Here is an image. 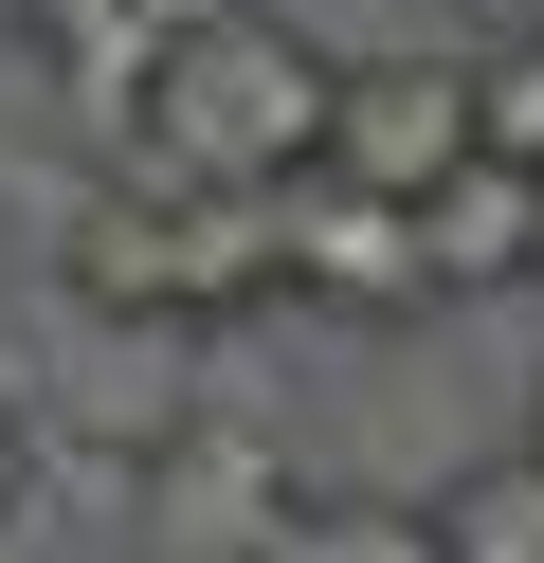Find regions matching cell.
Here are the masks:
<instances>
[{"mask_svg":"<svg viewBox=\"0 0 544 563\" xmlns=\"http://www.w3.org/2000/svg\"><path fill=\"white\" fill-rule=\"evenodd\" d=\"M273 291H309V309H435V273H418V200H363V183H290L273 200Z\"/></svg>","mask_w":544,"mask_h":563,"instance_id":"cell-4","label":"cell"},{"mask_svg":"<svg viewBox=\"0 0 544 563\" xmlns=\"http://www.w3.org/2000/svg\"><path fill=\"white\" fill-rule=\"evenodd\" d=\"M273 563H435V509H399V490H309V509L273 527Z\"/></svg>","mask_w":544,"mask_h":563,"instance_id":"cell-7","label":"cell"},{"mask_svg":"<svg viewBox=\"0 0 544 563\" xmlns=\"http://www.w3.org/2000/svg\"><path fill=\"white\" fill-rule=\"evenodd\" d=\"M418 273L435 291H526V183H508V164H454V183L418 200Z\"/></svg>","mask_w":544,"mask_h":563,"instance_id":"cell-5","label":"cell"},{"mask_svg":"<svg viewBox=\"0 0 544 563\" xmlns=\"http://www.w3.org/2000/svg\"><path fill=\"white\" fill-rule=\"evenodd\" d=\"M454 164H471V55H345V74H326V164L309 183L435 200Z\"/></svg>","mask_w":544,"mask_h":563,"instance_id":"cell-3","label":"cell"},{"mask_svg":"<svg viewBox=\"0 0 544 563\" xmlns=\"http://www.w3.org/2000/svg\"><path fill=\"white\" fill-rule=\"evenodd\" d=\"M73 291L145 309V328H218V309L273 291V200H200V183H127L73 236Z\"/></svg>","mask_w":544,"mask_h":563,"instance_id":"cell-2","label":"cell"},{"mask_svg":"<svg viewBox=\"0 0 544 563\" xmlns=\"http://www.w3.org/2000/svg\"><path fill=\"white\" fill-rule=\"evenodd\" d=\"M526 273H544V183H526Z\"/></svg>","mask_w":544,"mask_h":563,"instance_id":"cell-10","label":"cell"},{"mask_svg":"<svg viewBox=\"0 0 544 563\" xmlns=\"http://www.w3.org/2000/svg\"><path fill=\"white\" fill-rule=\"evenodd\" d=\"M19 490H36V437H19V400H0V527H19Z\"/></svg>","mask_w":544,"mask_h":563,"instance_id":"cell-9","label":"cell"},{"mask_svg":"<svg viewBox=\"0 0 544 563\" xmlns=\"http://www.w3.org/2000/svg\"><path fill=\"white\" fill-rule=\"evenodd\" d=\"M326 74L345 55H309L273 19V0H236V19H181V37H145L127 74V183H200V200H290L326 164Z\"/></svg>","mask_w":544,"mask_h":563,"instance_id":"cell-1","label":"cell"},{"mask_svg":"<svg viewBox=\"0 0 544 563\" xmlns=\"http://www.w3.org/2000/svg\"><path fill=\"white\" fill-rule=\"evenodd\" d=\"M471 164L544 183V37H526V19H508V37L471 55Z\"/></svg>","mask_w":544,"mask_h":563,"instance_id":"cell-8","label":"cell"},{"mask_svg":"<svg viewBox=\"0 0 544 563\" xmlns=\"http://www.w3.org/2000/svg\"><path fill=\"white\" fill-rule=\"evenodd\" d=\"M526 454H544V437H526Z\"/></svg>","mask_w":544,"mask_h":563,"instance_id":"cell-12","label":"cell"},{"mask_svg":"<svg viewBox=\"0 0 544 563\" xmlns=\"http://www.w3.org/2000/svg\"><path fill=\"white\" fill-rule=\"evenodd\" d=\"M435 563H544V454H490L471 490H435Z\"/></svg>","mask_w":544,"mask_h":563,"instance_id":"cell-6","label":"cell"},{"mask_svg":"<svg viewBox=\"0 0 544 563\" xmlns=\"http://www.w3.org/2000/svg\"><path fill=\"white\" fill-rule=\"evenodd\" d=\"M526 37H544V0H526Z\"/></svg>","mask_w":544,"mask_h":563,"instance_id":"cell-11","label":"cell"}]
</instances>
